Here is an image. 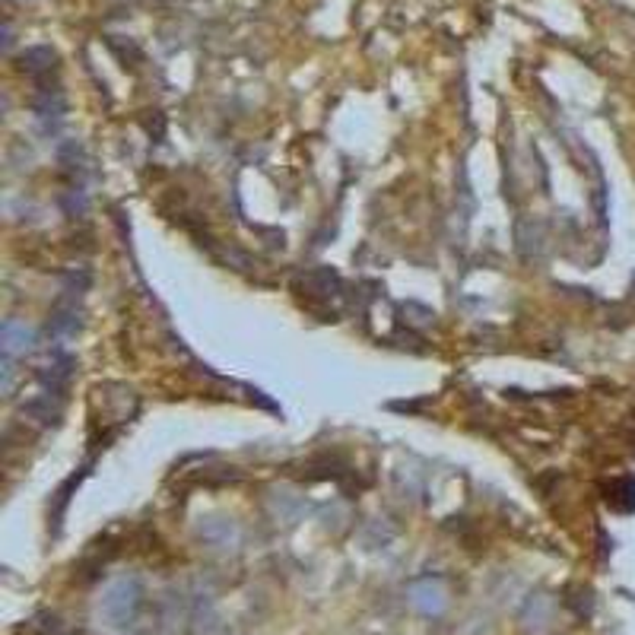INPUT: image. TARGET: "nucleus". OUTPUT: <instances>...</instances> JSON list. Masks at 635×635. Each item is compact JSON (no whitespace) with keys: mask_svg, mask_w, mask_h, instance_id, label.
<instances>
[{"mask_svg":"<svg viewBox=\"0 0 635 635\" xmlns=\"http://www.w3.org/2000/svg\"><path fill=\"white\" fill-rule=\"evenodd\" d=\"M143 588L137 579H115L99 597V616L112 629H127L140 614Z\"/></svg>","mask_w":635,"mask_h":635,"instance_id":"nucleus-1","label":"nucleus"},{"mask_svg":"<svg viewBox=\"0 0 635 635\" xmlns=\"http://www.w3.org/2000/svg\"><path fill=\"white\" fill-rule=\"evenodd\" d=\"M410 604L423 616H439L448 604V591L439 579H423L410 588Z\"/></svg>","mask_w":635,"mask_h":635,"instance_id":"nucleus-2","label":"nucleus"},{"mask_svg":"<svg viewBox=\"0 0 635 635\" xmlns=\"http://www.w3.org/2000/svg\"><path fill=\"white\" fill-rule=\"evenodd\" d=\"M0 340H4V356H7V359H20V356H26V353H32L35 330L29 328L26 322L7 318V322H4V330H0Z\"/></svg>","mask_w":635,"mask_h":635,"instance_id":"nucleus-3","label":"nucleus"},{"mask_svg":"<svg viewBox=\"0 0 635 635\" xmlns=\"http://www.w3.org/2000/svg\"><path fill=\"white\" fill-rule=\"evenodd\" d=\"M20 61H22V70H26L29 77H42V73H48V70L55 67V51L51 48H29Z\"/></svg>","mask_w":635,"mask_h":635,"instance_id":"nucleus-4","label":"nucleus"},{"mask_svg":"<svg viewBox=\"0 0 635 635\" xmlns=\"http://www.w3.org/2000/svg\"><path fill=\"white\" fill-rule=\"evenodd\" d=\"M607 502L620 511H632L635 509V476H626V480L614 483L607 489Z\"/></svg>","mask_w":635,"mask_h":635,"instance_id":"nucleus-5","label":"nucleus"}]
</instances>
